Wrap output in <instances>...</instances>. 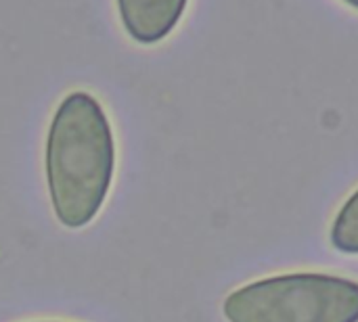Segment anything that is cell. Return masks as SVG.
Returning <instances> with one entry per match:
<instances>
[{
	"instance_id": "obj_1",
	"label": "cell",
	"mask_w": 358,
	"mask_h": 322,
	"mask_svg": "<svg viewBox=\"0 0 358 322\" xmlns=\"http://www.w3.org/2000/svg\"><path fill=\"white\" fill-rule=\"evenodd\" d=\"M117 147L103 103L73 90L57 105L44 145L46 189L61 226H88L103 210L113 184Z\"/></svg>"
},
{
	"instance_id": "obj_2",
	"label": "cell",
	"mask_w": 358,
	"mask_h": 322,
	"mask_svg": "<svg viewBox=\"0 0 358 322\" xmlns=\"http://www.w3.org/2000/svg\"><path fill=\"white\" fill-rule=\"evenodd\" d=\"M229 322H358V281L287 272L248 283L222 302Z\"/></svg>"
},
{
	"instance_id": "obj_3",
	"label": "cell",
	"mask_w": 358,
	"mask_h": 322,
	"mask_svg": "<svg viewBox=\"0 0 358 322\" xmlns=\"http://www.w3.org/2000/svg\"><path fill=\"white\" fill-rule=\"evenodd\" d=\"M124 31L141 46L164 42L187 13L189 0H115Z\"/></svg>"
},
{
	"instance_id": "obj_4",
	"label": "cell",
	"mask_w": 358,
	"mask_h": 322,
	"mask_svg": "<svg viewBox=\"0 0 358 322\" xmlns=\"http://www.w3.org/2000/svg\"><path fill=\"white\" fill-rule=\"evenodd\" d=\"M329 243L336 251L358 256V189H355L334 216Z\"/></svg>"
},
{
	"instance_id": "obj_5",
	"label": "cell",
	"mask_w": 358,
	"mask_h": 322,
	"mask_svg": "<svg viewBox=\"0 0 358 322\" xmlns=\"http://www.w3.org/2000/svg\"><path fill=\"white\" fill-rule=\"evenodd\" d=\"M342 2H346L348 6H352L355 10H358V0H342Z\"/></svg>"
}]
</instances>
